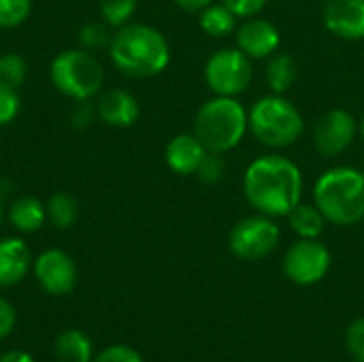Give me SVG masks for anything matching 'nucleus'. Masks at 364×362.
I'll list each match as a JSON object with an SVG mask.
<instances>
[{
  "mask_svg": "<svg viewBox=\"0 0 364 362\" xmlns=\"http://www.w3.org/2000/svg\"><path fill=\"white\" fill-rule=\"evenodd\" d=\"M243 194L258 213L288 218L303 196L301 169L286 156L269 154L256 158L245 171Z\"/></svg>",
  "mask_w": 364,
  "mask_h": 362,
  "instance_id": "obj_1",
  "label": "nucleus"
},
{
  "mask_svg": "<svg viewBox=\"0 0 364 362\" xmlns=\"http://www.w3.org/2000/svg\"><path fill=\"white\" fill-rule=\"evenodd\" d=\"M109 58L119 73L145 79L168 66L171 47L160 30L147 23H126L111 36Z\"/></svg>",
  "mask_w": 364,
  "mask_h": 362,
  "instance_id": "obj_2",
  "label": "nucleus"
},
{
  "mask_svg": "<svg viewBox=\"0 0 364 362\" xmlns=\"http://www.w3.org/2000/svg\"><path fill=\"white\" fill-rule=\"evenodd\" d=\"M314 205L326 222L354 226L364 220V175L352 166L328 169L314 188Z\"/></svg>",
  "mask_w": 364,
  "mask_h": 362,
  "instance_id": "obj_3",
  "label": "nucleus"
},
{
  "mask_svg": "<svg viewBox=\"0 0 364 362\" xmlns=\"http://www.w3.org/2000/svg\"><path fill=\"white\" fill-rule=\"evenodd\" d=\"M247 113L235 96H215L207 100L194 117V134L207 151L226 154L245 137Z\"/></svg>",
  "mask_w": 364,
  "mask_h": 362,
  "instance_id": "obj_4",
  "label": "nucleus"
},
{
  "mask_svg": "<svg viewBox=\"0 0 364 362\" xmlns=\"http://www.w3.org/2000/svg\"><path fill=\"white\" fill-rule=\"evenodd\" d=\"M252 134L269 147H288L303 134L305 122L301 111L282 94L262 96L247 113Z\"/></svg>",
  "mask_w": 364,
  "mask_h": 362,
  "instance_id": "obj_5",
  "label": "nucleus"
},
{
  "mask_svg": "<svg viewBox=\"0 0 364 362\" xmlns=\"http://www.w3.org/2000/svg\"><path fill=\"white\" fill-rule=\"evenodd\" d=\"M53 87L77 102H85L100 94L105 83V68L94 53L87 49L60 51L49 68Z\"/></svg>",
  "mask_w": 364,
  "mask_h": 362,
  "instance_id": "obj_6",
  "label": "nucleus"
},
{
  "mask_svg": "<svg viewBox=\"0 0 364 362\" xmlns=\"http://www.w3.org/2000/svg\"><path fill=\"white\" fill-rule=\"evenodd\" d=\"M279 239V226L273 222V218L260 213L235 224L228 237V247L241 260H260L277 250Z\"/></svg>",
  "mask_w": 364,
  "mask_h": 362,
  "instance_id": "obj_7",
  "label": "nucleus"
},
{
  "mask_svg": "<svg viewBox=\"0 0 364 362\" xmlns=\"http://www.w3.org/2000/svg\"><path fill=\"white\" fill-rule=\"evenodd\" d=\"M252 62L237 47L215 51L205 64V81L218 96H237L252 83Z\"/></svg>",
  "mask_w": 364,
  "mask_h": 362,
  "instance_id": "obj_8",
  "label": "nucleus"
},
{
  "mask_svg": "<svg viewBox=\"0 0 364 362\" xmlns=\"http://www.w3.org/2000/svg\"><path fill=\"white\" fill-rule=\"evenodd\" d=\"M331 252L318 239H301L292 243L284 256V273L299 286L322 282L331 269Z\"/></svg>",
  "mask_w": 364,
  "mask_h": 362,
  "instance_id": "obj_9",
  "label": "nucleus"
},
{
  "mask_svg": "<svg viewBox=\"0 0 364 362\" xmlns=\"http://www.w3.org/2000/svg\"><path fill=\"white\" fill-rule=\"evenodd\" d=\"M34 277L38 282V286L53 297H62L73 292L75 284H77V267L73 262V258L62 252V250H45L34 258L32 265Z\"/></svg>",
  "mask_w": 364,
  "mask_h": 362,
  "instance_id": "obj_10",
  "label": "nucleus"
},
{
  "mask_svg": "<svg viewBox=\"0 0 364 362\" xmlns=\"http://www.w3.org/2000/svg\"><path fill=\"white\" fill-rule=\"evenodd\" d=\"M356 130L358 126L352 113H348L346 109H333L324 113L316 126V132H314L316 149L326 158L339 156L352 145Z\"/></svg>",
  "mask_w": 364,
  "mask_h": 362,
  "instance_id": "obj_11",
  "label": "nucleus"
},
{
  "mask_svg": "<svg viewBox=\"0 0 364 362\" xmlns=\"http://www.w3.org/2000/svg\"><path fill=\"white\" fill-rule=\"evenodd\" d=\"M324 26L331 34L346 41L364 38V0H328Z\"/></svg>",
  "mask_w": 364,
  "mask_h": 362,
  "instance_id": "obj_12",
  "label": "nucleus"
},
{
  "mask_svg": "<svg viewBox=\"0 0 364 362\" xmlns=\"http://www.w3.org/2000/svg\"><path fill=\"white\" fill-rule=\"evenodd\" d=\"M279 30L267 21V19H258V17H250L239 30H237V45L239 49L252 60H260V58H269L277 51L279 47Z\"/></svg>",
  "mask_w": 364,
  "mask_h": 362,
  "instance_id": "obj_13",
  "label": "nucleus"
},
{
  "mask_svg": "<svg viewBox=\"0 0 364 362\" xmlns=\"http://www.w3.org/2000/svg\"><path fill=\"white\" fill-rule=\"evenodd\" d=\"M96 113L100 115V119L107 126L128 128L139 119L141 107H139V100L130 92L119 90V87H111V90L100 94Z\"/></svg>",
  "mask_w": 364,
  "mask_h": 362,
  "instance_id": "obj_14",
  "label": "nucleus"
},
{
  "mask_svg": "<svg viewBox=\"0 0 364 362\" xmlns=\"http://www.w3.org/2000/svg\"><path fill=\"white\" fill-rule=\"evenodd\" d=\"M32 267V254L23 239H0V288L19 284Z\"/></svg>",
  "mask_w": 364,
  "mask_h": 362,
  "instance_id": "obj_15",
  "label": "nucleus"
},
{
  "mask_svg": "<svg viewBox=\"0 0 364 362\" xmlns=\"http://www.w3.org/2000/svg\"><path fill=\"white\" fill-rule=\"evenodd\" d=\"M207 149L205 145L198 141V137L192 134H177L168 141L164 158L166 164L173 173L177 175H192L198 171L203 158H205Z\"/></svg>",
  "mask_w": 364,
  "mask_h": 362,
  "instance_id": "obj_16",
  "label": "nucleus"
},
{
  "mask_svg": "<svg viewBox=\"0 0 364 362\" xmlns=\"http://www.w3.org/2000/svg\"><path fill=\"white\" fill-rule=\"evenodd\" d=\"M6 218L11 226L23 235L36 233L47 222V205L41 203L36 196H19L9 205Z\"/></svg>",
  "mask_w": 364,
  "mask_h": 362,
  "instance_id": "obj_17",
  "label": "nucleus"
},
{
  "mask_svg": "<svg viewBox=\"0 0 364 362\" xmlns=\"http://www.w3.org/2000/svg\"><path fill=\"white\" fill-rule=\"evenodd\" d=\"M55 358L58 362H92V341L77 329L64 331L55 339Z\"/></svg>",
  "mask_w": 364,
  "mask_h": 362,
  "instance_id": "obj_18",
  "label": "nucleus"
},
{
  "mask_svg": "<svg viewBox=\"0 0 364 362\" xmlns=\"http://www.w3.org/2000/svg\"><path fill=\"white\" fill-rule=\"evenodd\" d=\"M290 228L301 237V239H318L324 233L326 218L316 205H303L299 203L290 213H288Z\"/></svg>",
  "mask_w": 364,
  "mask_h": 362,
  "instance_id": "obj_19",
  "label": "nucleus"
},
{
  "mask_svg": "<svg viewBox=\"0 0 364 362\" xmlns=\"http://www.w3.org/2000/svg\"><path fill=\"white\" fill-rule=\"evenodd\" d=\"M299 66L290 53H273V58L267 64V83L273 90V94H284L292 87L296 81Z\"/></svg>",
  "mask_w": 364,
  "mask_h": 362,
  "instance_id": "obj_20",
  "label": "nucleus"
},
{
  "mask_svg": "<svg viewBox=\"0 0 364 362\" xmlns=\"http://www.w3.org/2000/svg\"><path fill=\"white\" fill-rule=\"evenodd\" d=\"M200 28L209 36H226L235 30L237 15L226 4H209L200 13Z\"/></svg>",
  "mask_w": 364,
  "mask_h": 362,
  "instance_id": "obj_21",
  "label": "nucleus"
},
{
  "mask_svg": "<svg viewBox=\"0 0 364 362\" xmlns=\"http://www.w3.org/2000/svg\"><path fill=\"white\" fill-rule=\"evenodd\" d=\"M47 220L55 226V228H68L75 224L77 215H79V205L70 194L58 192L53 194L47 203Z\"/></svg>",
  "mask_w": 364,
  "mask_h": 362,
  "instance_id": "obj_22",
  "label": "nucleus"
},
{
  "mask_svg": "<svg viewBox=\"0 0 364 362\" xmlns=\"http://www.w3.org/2000/svg\"><path fill=\"white\" fill-rule=\"evenodd\" d=\"M26 75H28V66L19 53L9 51L0 55V83L2 85L17 90L26 81Z\"/></svg>",
  "mask_w": 364,
  "mask_h": 362,
  "instance_id": "obj_23",
  "label": "nucleus"
},
{
  "mask_svg": "<svg viewBox=\"0 0 364 362\" xmlns=\"http://www.w3.org/2000/svg\"><path fill=\"white\" fill-rule=\"evenodd\" d=\"M136 11V0H100V15L102 21L111 28H122L130 23Z\"/></svg>",
  "mask_w": 364,
  "mask_h": 362,
  "instance_id": "obj_24",
  "label": "nucleus"
},
{
  "mask_svg": "<svg viewBox=\"0 0 364 362\" xmlns=\"http://www.w3.org/2000/svg\"><path fill=\"white\" fill-rule=\"evenodd\" d=\"M32 13V0H0V28L21 26Z\"/></svg>",
  "mask_w": 364,
  "mask_h": 362,
  "instance_id": "obj_25",
  "label": "nucleus"
},
{
  "mask_svg": "<svg viewBox=\"0 0 364 362\" xmlns=\"http://www.w3.org/2000/svg\"><path fill=\"white\" fill-rule=\"evenodd\" d=\"M111 32H109V23L105 21H92V23H85L81 30H79V41L81 45L90 51V49H100V47H109L111 43Z\"/></svg>",
  "mask_w": 364,
  "mask_h": 362,
  "instance_id": "obj_26",
  "label": "nucleus"
},
{
  "mask_svg": "<svg viewBox=\"0 0 364 362\" xmlns=\"http://www.w3.org/2000/svg\"><path fill=\"white\" fill-rule=\"evenodd\" d=\"M226 173V160L222 158V154H213V151H207L196 175L203 183H218Z\"/></svg>",
  "mask_w": 364,
  "mask_h": 362,
  "instance_id": "obj_27",
  "label": "nucleus"
},
{
  "mask_svg": "<svg viewBox=\"0 0 364 362\" xmlns=\"http://www.w3.org/2000/svg\"><path fill=\"white\" fill-rule=\"evenodd\" d=\"M19 107H21V100L17 96V90L0 83V126H9L11 122H15Z\"/></svg>",
  "mask_w": 364,
  "mask_h": 362,
  "instance_id": "obj_28",
  "label": "nucleus"
},
{
  "mask_svg": "<svg viewBox=\"0 0 364 362\" xmlns=\"http://www.w3.org/2000/svg\"><path fill=\"white\" fill-rule=\"evenodd\" d=\"M346 346H348V352L352 354L354 361L364 362V318L354 320V322L348 326Z\"/></svg>",
  "mask_w": 364,
  "mask_h": 362,
  "instance_id": "obj_29",
  "label": "nucleus"
},
{
  "mask_svg": "<svg viewBox=\"0 0 364 362\" xmlns=\"http://www.w3.org/2000/svg\"><path fill=\"white\" fill-rule=\"evenodd\" d=\"M92 362H143V358L130 346H109L98 356H94Z\"/></svg>",
  "mask_w": 364,
  "mask_h": 362,
  "instance_id": "obj_30",
  "label": "nucleus"
},
{
  "mask_svg": "<svg viewBox=\"0 0 364 362\" xmlns=\"http://www.w3.org/2000/svg\"><path fill=\"white\" fill-rule=\"evenodd\" d=\"M224 4L237 15V17H256L262 9H264V4H267V0H224Z\"/></svg>",
  "mask_w": 364,
  "mask_h": 362,
  "instance_id": "obj_31",
  "label": "nucleus"
},
{
  "mask_svg": "<svg viewBox=\"0 0 364 362\" xmlns=\"http://www.w3.org/2000/svg\"><path fill=\"white\" fill-rule=\"evenodd\" d=\"M15 322H17L15 307L9 301L0 299V339L11 335V331L15 329Z\"/></svg>",
  "mask_w": 364,
  "mask_h": 362,
  "instance_id": "obj_32",
  "label": "nucleus"
},
{
  "mask_svg": "<svg viewBox=\"0 0 364 362\" xmlns=\"http://www.w3.org/2000/svg\"><path fill=\"white\" fill-rule=\"evenodd\" d=\"M92 119H94V109L87 105V100H85V102H79V107H77L75 113H73L75 126H77V128H85V126L92 124Z\"/></svg>",
  "mask_w": 364,
  "mask_h": 362,
  "instance_id": "obj_33",
  "label": "nucleus"
},
{
  "mask_svg": "<svg viewBox=\"0 0 364 362\" xmlns=\"http://www.w3.org/2000/svg\"><path fill=\"white\" fill-rule=\"evenodd\" d=\"M177 6H181L183 11H203L205 6H209L211 4V0H173Z\"/></svg>",
  "mask_w": 364,
  "mask_h": 362,
  "instance_id": "obj_34",
  "label": "nucleus"
},
{
  "mask_svg": "<svg viewBox=\"0 0 364 362\" xmlns=\"http://www.w3.org/2000/svg\"><path fill=\"white\" fill-rule=\"evenodd\" d=\"M0 362H34V358L21 350H15V352H6L4 356H0Z\"/></svg>",
  "mask_w": 364,
  "mask_h": 362,
  "instance_id": "obj_35",
  "label": "nucleus"
},
{
  "mask_svg": "<svg viewBox=\"0 0 364 362\" xmlns=\"http://www.w3.org/2000/svg\"><path fill=\"white\" fill-rule=\"evenodd\" d=\"M360 134H363V139H364V115H363V119H360Z\"/></svg>",
  "mask_w": 364,
  "mask_h": 362,
  "instance_id": "obj_36",
  "label": "nucleus"
},
{
  "mask_svg": "<svg viewBox=\"0 0 364 362\" xmlns=\"http://www.w3.org/2000/svg\"><path fill=\"white\" fill-rule=\"evenodd\" d=\"M2 218H4V211H2V205H0V224H2Z\"/></svg>",
  "mask_w": 364,
  "mask_h": 362,
  "instance_id": "obj_37",
  "label": "nucleus"
},
{
  "mask_svg": "<svg viewBox=\"0 0 364 362\" xmlns=\"http://www.w3.org/2000/svg\"><path fill=\"white\" fill-rule=\"evenodd\" d=\"M363 175H364V166H363Z\"/></svg>",
  "mask_w": 364,
  "mask_h": 362,
  "instance_id": "obj_38",
  "label": "nucleus"
}]
</instances>
